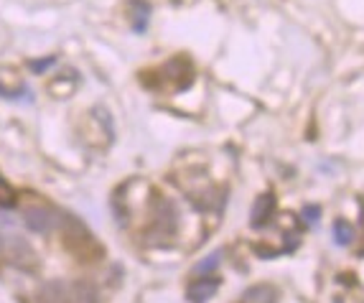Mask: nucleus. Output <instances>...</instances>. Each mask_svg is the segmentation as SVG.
Segmentation results:
<instances>
[{
  "instance_id": "nucleus-1",
  "label": "nucleus",
  "mask_w": 364,
  "mask_h": 303,
  "mask_svg": "<svg viewBox=\"0 0 364 303\" xmlns=\"http://www.w3.org/2000/svg\"><path fill=\"white\" fill-rule=\"evenodd\" d=\"M64 240H67V248L77 257H82V260H95V257H100L105 253L97 245V240L92 237V232L82 222H77V219L64 222Z\"/></svg>"
},
{
  "instance_id": "nucleus-2",
  "label": "nucleus",
  "mask_w": 364,
  "mask_h": 303,
  "mask_svg": "<svg viewBox=\"0 0 364 303\" xmlns=\"http://www.w3.org/2000/svg\"><path fill=\"white\" fill-rule=\"evenodd\" d=\"M23 222H26V227H28L31 232H36V235H49L56 225H61L59 214H56L54 209H49V206H41V204L26 206Z\"/></svg>"
},
{
  "instance_id": "nucleus-3",
  "label": "nucleus",
  "mask_w": 364,
  "mask_h": 303,
  "mask_svg": "<svg viewBox=\"0 0 364 303\" xmlns=\"http://www.w3.org/2000/svg\"><path fill=\"white\" fill-rule=\"evenodd\" d=\"M64 303H97V293L90 283H64Z\"/></svg>"
},
{
  "instance_id": "nucleus-4",
  "label": "nucleus",
  "mask_w": 364,
  "mask_h": 303,
  "mask_svg": "<svg viewBox=\"0 0 364 303\" xmlns=\"http://www.w3.org/2000/svg\"><path fill=\"white\" fill-rule=\"evenodd\" d=\"M217 280L214 278H204V280H196V283L188 285V291H186V298L191 303H207L209 298L217 293Z\"/></svg>"
},
{
  "instance_id": "nucleus-5",
  "label": "nucleus",
  "mask_w": 364,
  "mask_h": 303,
  "mask_svg": "<svg viewBox=\"0 0 364 303\" xmlns=\"http://www.w3.org/2000/svg\"><path fill=\"white\" fill-rule=\"evenodd\" d=\"M275 212V201L273 196H260V199L255 201V206H252V214H250V219H252V227H262L270 222V217H273Z\"/></svg>"
},
{
  "instance_id": "nucleus-6",
  "label": "nucleus",
  "mask_w": 364,
  "mask_h": 303,
  "mask_svg": "<svg viewBox=\"0 0 364 303\" xmlns=\"http://www.w3.org/2000/svg\"><path fill=\"white\" fill-rule=\"evenodd\" d=\"M245 303H275L278 301V291L273 285H252L242 293Z\"/></svg>"
},
{
  "instance_id": "nucleus-7",
  "label": "nucleus",
  "mask_w": 364,
  "mask_h": 303,
  "mask_svg": "<svg viewBox=\"0 0 364 303\" xmlns=\"http://www.w3.org/2000/svg\"><path fill=\"white\" fill-rule=\"evenodd\" d=\"M130 11H133V31H146L148 26V16H151V6H148L146 0H130Z\"/></svg>"
},
{
  "instance_id": "nucleus-8",
  "label": "nucleus",
  "mask_w": 364,
  "mask_h": 303,
  "mask_svg": "<svg viewBox=\"0 0 364 303\" xmlns=\"http://www.w3.org/2000/svg\"><path fill=\"white\" fill-rule=\"evenodd\" d=\"M334 240L336 245H349L354 240V227L349 222H344V219L334 222Z\"/></svg>"
},
{
  "instance_id": "nucleus-9",
  "label": "nucleus",
  "mask_w": 364,
  "mask_h": 303,
  "mask_svg": "<svg viewBox=\"0 0 364 303\" xmlns=\"http://www.w3.org/2000/svg\"><path fill=\"white\" fill-rule=\"evenodd\" d=\"M219 260H222V253H212L209 257H204V260H201L199 265H194V273L196 275L212 273V270H217V267H219Z\"/></svg>"
},
{
  "instance_id": "nucleus-10",
  "label": "nucleus",
  "mask_w": 364,
  "mask_h": 303,
  "mask_svg": "<svg viewBox=\"0 0 364 303\" xmlns=\"http://www.w3.org/2000/svg\"><path fill=\"white\" fill-rule=\"evenodd\" d=\"M13 204H16V191L0 179V206H3V209H11Z\"/></svg>"
},
{
  "instance_id": "nucleus-11",
  "label": "nucleus",
  "mask_w": 364,
  "mask_h": 303,
  "mask_svg": "<svg viewBox=\"0 0 364 303\" xmlns=\"http://www.w3.org/2000/svg\"><path fill=\"white\" fill-rule=\"evenodd\" d=\"M318 214H321V209H318V206H306L304 209V219L306 222H309V225H316V222H318Z\"/></svg>"
},
{
  "instance_id": "nucleus-12",
  "label": "nucleus",
  "mask_w": 364,
  "mask_h": 303,
  "mask_svg": "<svg viewBox=\"0 0 364 303\" xmlns=\"http://www.w3.org/2000/svg\"><path fill=\"white\" fill-rule=\"evenodd\" d=\"M54 61L56 59H51V56L49 59H43V61H31V69H33V72H43V69H49Z\"/></svg>"
},
{
  "instance_id": "nucleus-13",
  "label": "nucleus",
  "mask_w": 364,
  "mask_h": 303,
  "mask_svg": "<svg viewBox=\"0 0 364 303\" xmlns=\"http://www.w3.org/2000/svg\"><path fill=\"white\" fill-rule=\"evenodd\" d=\"M0 250H3V237H0Z\"/></svg>"
},
{
  "instance_id": "nucleus-14",
  "label": "nucleus",
  "mask_w": 364,
  "mask_h": 303,
  "mask_svg": "<svg viewBox=\"0 0 364 303\" xmlns=\"http://www.w3.org/2000/svg\"><path fill=\"white\" fill-rule=\"evenodd\" d=\"M362 219H364V206H362Z\"/></svg>"
}]
</instances>
